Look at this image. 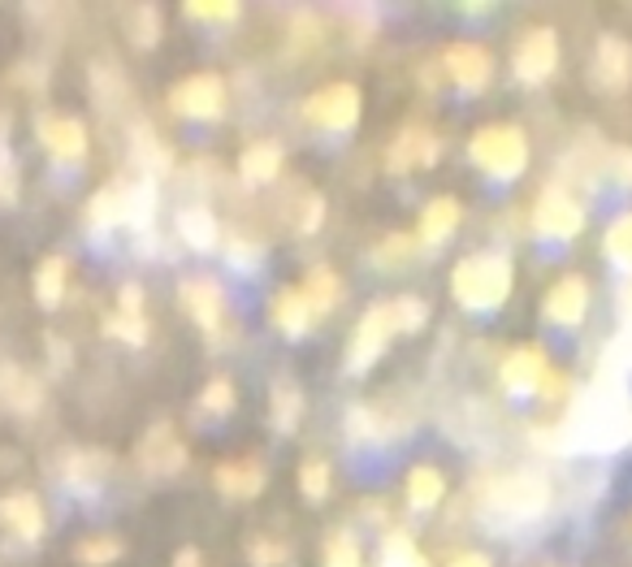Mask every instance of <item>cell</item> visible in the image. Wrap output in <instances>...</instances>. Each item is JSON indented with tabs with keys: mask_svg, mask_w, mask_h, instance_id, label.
Segmentation results:
<instances>
[{
	"mask_svg": "<svg viewBox=\"0 0 632 567\" xmlns=\"http://www.w3.org/2000/svg\"><path fill=\"white\" fill-rule=\"evenodd\" d=\"M451 567H494L490 555H481V551H464V555H455Z\"/></svg>",
	"mask_w": 632,
	"mask_h": 567,
	"instance_id": "cell-50",
	"label": "cell"
},
{
	"mask_svg": "<svg viewBox=\"0 0 632 567\" xmlns=\"http://www.w3.org/2000/svg\"><path fill=\"white\" fill-rule=\"evenodd\" d=\"M390 308H395V330H403V334H417L424 321H429V308H424L417 294H399Z\"/></svg>",
	"mask_w": 632,
	"mask_h": 567,
	"instance_id": "cell-42",
	"label": "cell"
},
{
	"mask_svg": "<svg viewBox=\"0 0 632 567\" xmlns=\"http://www.w3.org/2000/svg\"><path fill=\"white\" fill-rule=\"evenodd\" d=\"M602 247H607V256H611L620 269H629V274H632V213H624V216H616V221H611V230H607Z\"/></svg>",
	"mask_w": 632,
	"mask_h": 567,
	"instance_id": "cell-37",
	"label": "cell"
},
{
	"mask_svg": "<svg viewBox=\"0 0 632 567\" xmlns=\"http://www.w3.org/2000/svg\"><path fill=\"white\" fill-rule=\"evenodd\" d=\"M559 66V35L551 26H533L520 35L515 53H511V70L520 82H546Z\"/></svg>",
	"mask_w": 632,
	"mask_h": 567,
	"instance_id": "cell-8",
	"label": "cell"
},
{
	"mask_svg": "<svg viewBox=\"0 0 632 567\" xmlns=\"http://www.w3.org/2000/svg\"><path fill=\"white\" fill-rule=\"evenodd\" d=\"M131 147H135V156H140V165L147 169V174H165V169L174 165L169 147L156 140L147 126H135V131H131Z\"/></svg>",
	"mask_w": 632,
	"mask_h": 567,
	"instance_id": "cell-33",
	"label": "cell"
},
{
	"mask_svg": "<svg viewBox=\"0 0 632 567\" xmlns=\"http://www.w3.org/2000/svg\"><path fill=\"white\" fill-rule=\"evenodd\" d=\"M290 559H295L290 546H281L278 537H269V533H256L247 542V564L252 567H286Z\"/></svg>",
	"mask_w": 632,
	"mask_h": 567,
	"instance_id": "cell-38",
	"label": "cell"
},
{
	"mask_svg": "<svg viewBox=\"0 0 632 567\" xmlns=\"http://www.w3.org/2000/svg\"><path fill=\"white\" fill-rule=\"evenodd\" d=\"M200 408L209 416H230L234 412V381L230 377H212L204 386V394H200Z\"/></svg>",
	"mask_w": 632,
	"mask_h": 567,
	"instance_id": "cell-40",
	"label": "cell"
},
{
	"mask_svg": "<svg viewBox=\"0 0 632 567\" xmlns=\"http://www.w3.org/2000/svg\"><path fill=\"white\" fill-rule=\"evenodd\" d=\"M174 567H200V551H196V546L178 551V559H174Z\"/></svg>",
	"mask_w": 632,
	"mask_h": 567,
	"instance_id": "cell-52",
	"label": "cell"
},
{
	"mask_svg": "<svg viewBox=\"0 0 632 567\" xmlns=\"http://www.w3.org/2000/svg\"><path fill=\"white\" fill-rule=\"evenodd\" d=\"M35 135L57 160H82L87 156V126L78 118H70V113H44Z\"/></svg>",
	"mask_w": 632,
	"mask_h": 567,
	"instance_id": "cell-13",
	"label": "cell"
},
{
	"mask_svg": "<svg viewBox=\"0 0 632 567\" xmlns=\"http://www.w3.org/2000/svg\"><path fill=\"white\" fill-rule=\"evenodd\" d=\"M18 191H22V174H18V160H13L9 143L0 140V209H13V204H18Z\"/></svg>",
	"mask_w": 632,
	"mask_h": 567,
	"instance_id": "cell-41",
	"label": "cell"
},
{
	"mask_svg": "<svg viewBox=\"0 0 632 567\" xmlns=\"http://www.w3.org/2000/svg\"><path fill=\"white\" fill-rule=\"evenodd\" d=\"M433 160H437V140L412 122V126L399 131V140L390 143V160L386 165H390V174H408L412 165H433Z\"/></svg>",
	"mask_w": 632,
	"mask_h": 567,
	"instance_id": "cell-19",
	"label": "cell"
},
{
	"mask_svg": "<svg viewBox=\"0 0 632 567\" xmlns=\"http://www.w3.org/2000/svg\"><path fill=\"white\" fill-rule=\"evenodd\" d=\"M303 299H308V308H312V316H325V312H334L339 303H343V278L330 269V265H317V269H308V278H303Z\"/></svg>",
	"mask_w": 632,
	"mask_h": 567,
	"instance_id": "cell-24",
	"label": "cell"
},
{
	"mask_svg": "<svg viewBox=\"0 0 632 567\" xmlns=\"http://www.w3.org/2000/svg\"><path fill=\"white\" fill-rule=\"evenodd\" d=\"M551 507V481L537 468H515L481 486V511L494 524H524Z\"/></svg>",
	"mask_w": 632,
	"mask_h": 567,
	"instance_id": "cell-3",
	"label": "cell"
},
{
	"mask_svg": "<svg viewBox=\"0 0 632 567\" xmlns=\"http://www.w3.org/2000/svg\"><path fill=\"white\" fill-rule=\"evenodd\" d=\"M546 373H551V355H546V347H533V343L515 347V352L498 364V381H502V390L515 394V399L537 394L542 381H546Z\"/></svg>",
	"mask_w": 632,
	"mask_h": 567,
	"instance_id": "cell-10",
	"label": "cell"
},
{
	"mask_svg": "<svg viewBox=\"0 0 632 567\" xmlns=\"http://www.w3.org/2000/svg\"><path fill=\"white\" fill-rule=\"evenodd\" d=\"M585 312H589V282H585V278L567 274V278H559V282L546 290V316H551L555 325L572 330V325L585 321Z\"/></svg>",
	"mask_w": 632,
	"mask_h": 567,
	"instance_id": "cell-15",
	"label": "cell"
},
{
	"mask_svg": "<svg viewBox=\"0 0 632 567\" xmlns=\"http://www.w3.org/2000/svg\"><path fill=\"white\" fill-rule=\"evenodd\" d=\"M567 451H620L632 442V403L624 373L602 368L585 394H576L567 421H563Z\"/></svg>",
	"mask_w": 632,
	"mask_h": 567,
	"instance_id": "cell-1",
	"label": "cell"
},
{
	"mask_svg": "<svg viewBox=\"0 0 632 567\" xmlns=\"http://www.w3.org/2000/svg\"><path fill=\"white\" fill-rule=\"evenodd\" d=\"M182 464H187V446H182V437H178L169 425L147 429V437L140 442V468L143 472H147V477H174V472H182Z\"/></svg>",
	"mask_w": 632,
	"mask_h": 567,
	"instance_id": "cell-11",
	"label": "cell"
},
{
	"mask_svg": "<svg viewBox=\"0 0 632 567\" xmlns=\"http://www.w3.org/2000/svg\"><path fill=\"white\" fill-rule=\"evenodd\" d=\"M321 213H325V204L312 196V200H308V216H303V225H299V230H303V234H312V230L321 225Z\"/></svg>",
	"mask_w": 632,
	"mask_h": 567,
	"instance_id": "cell-51",
	"label": "cell"
},
{
	"mask_svg": "<svg viewBox=\"0 0 632 567\" xmlns=\"http://www.w3.org/2000/svg\"><path fill=\"white\" fill-rule=\"evenodd\" d=\"M459 200L455 196H437V200H429L421 209V234H417V243H446L451 234H455V225H459Z\"/></svg>",
	"mask_w": 632,
	"mask_h": 567,
	"instance_id": "cell-23",
	"label": "cell"
},
{
	"mask_svg": "<svg viewBox=\"0 0 632 567\" xmlns=\"http://www.w3.org/2000/svg\"><path fill=\"white\" fill-rule=\"evenodd\" d=\"M169 109L178 118H191V122H212L225 109V82L217 74H187L182 82H174Z\"/></svg>",
	"mask_w": 632,
	"mask_h": 567,
	"instance_id": "cell-7",
	"label": "cell"
},
{
	"mask_svg": "<svg viewBox=\"0 0 632 567\" xmlns=\"http://www.w3.org/2000/svg\"><path fill=\"white\" fill-rule=\"evenodd\" d=\"M66 278H70V260L66 256H44L35 269V299L40 308H57L66 299Z\"/></svg>",
	"mask_w": 632,
	"mask_h": 567,
	"instance_id": "cell-27",
	"label": "cell"
},
{
	"mask_svg": "<svg viewBox=\"0 0 632 567\" xmlns=\"http://www.w3.org/2000/svg\"><path fill=\"white\" fill-rule=\"evenodd\" d=\"M533 230L542 234V238H576L580 230H585V209L563 191V187H546L542 196H537V209H533Z\"/></svg>",
	"mask_w": 632,
	"mask_h": 567,
	"instance_id": "cell-9",
	"label": "cell"
},
{
	"mask_svg": "<svg viewBox=\"0 0 632 567\" xmlns=\"http://www.w3.org/2000/svg\"><path fill=\"white\" fill-rule=\"evenodd\" d=\"M594 82L607 91H624L632 82V44L620 35H602L594 48Z\"/></svg>",
	"mask_w": 632,
	"mask_h": 567,
	"instance_id": "cell-14",
	"label": "cell"
},
{
	"mask_svg": "<svg viewBox=\"0 0 632 567\" xmlns=\"http://www.w3.org/2000/svg\"><path fill=\"white\" fill-rule=\"evenodd\" d=\"M0 529H9L13 537L22 542H40L48 520H44V507L35 494H4L0 498Z\"/></svg>",
	"mask_w": 632,
	"mask_h": 567,
	"instance_id": "cell-17",
	"label": "cell"
},
{
	"mask_svg": "<svg viewBox=\"0 0 632 567\" xmlns=\"http://www.w3.org/2000/svg\"><path fill=\"white\" fill-rule=\"evenodd\" d=\"M412 247H417V238H408V234H390V238H381V247H377L373 256H377V265H403V260L412 256Z\"/></svg>",
	"mask_w": 632,
	"mask_h": 567,
	"instance_id": "cell-45",
	"label": "cell"
},
{
	"mask_svg": "<svg viewBox=\"0 0 632 567\" xmlns=\"http://www.w3.org/2000/svg\"><path fill=\"white\" fill-rule=\"evenodd\" d=\"M104 330H109L113 338L131 343V347H143V343H147V321H143V316H126V312H113V316L104 321Z\"/></svg>",
	"mask_w": 632,
	"mask_h": 567,
	"instance_id": "cell-44",
	"label": "cell"
},
{
	"mask_svg": "<svg viewBox=\"0 0 632 567\" xmlns=\"http://www.w3.org/2000/svg\"><path fill=\"white\" fill-rule=\"evenodd\" d=\"M299 490L308 498L330 494V464H325V459H303V464H299Z\"/></svg>",
	"mask_w": 632,
	"mask_h": 567,
	"instance_id": "cell-43",
	"label": "cell"
},
{
	"mask_svg": "<svg viewBox=\"0 0 632 567\" xmlns=\"http://www.w3.org/2000/svg\"><path fill=\"white\" fill-rule=\"evenodd\" d=\"M373 425H377V416H373L368 408H352V412H347V433H352L355 442H359V437H373Z\"/></svg>",
	"mask_w": 632,
	"mask_h": 567,
	"instance_id": "cell-48",
	"label": "cell"
},
{
	"mask_svg": "<svg viewBox=\"0 0 632 567\" xmlns=\"http://www.w3.org/2000/svg\"><path fill=\"white\" fill-rule=\"evenodd\" d=\"M230 256H234V265H239V269H247V265H256V256H260V252L234 238V243H230Z\"/></svg>",
	"mask_w": 632,
	"mask_h": 567,
	"instance_id": "cell-49",
	"label": "cell"
},
{
	"mask_svg": "<svg viewBox=\"0 0 632 567\" xmlns=\"http://www.w3.org/2000/svg\"><path fill=\"white\" fill-rule=\"evenodd\" d=\"M468 156L477 169H486L498 182H511L529 169V140L520 126L511 122H494V126H481L473 143H468Z\"/></svg>",
	"mask_w": 632,
	"mask_h": 567,
	"instance_id": "cell-4",
	"label": "cell"
},
{
	"mask_svg": "<svg viewBox=\"0 0 632 567\" xmlns=\"http://www.w3.org/2000/svg\"><path fill=\"white\" fill-rule=\"evenodd\" d=\"M620 316H624V321L632 325V282L620 290Z\"/></svg>",
	"mask_w": 632,
	"mask_h": 567,
	"instance_id": "cell-53",
	"label": "cell"
},
{
	"mask_svg": "<svg viewBox=\"0 0 632 567\" xmlns=\"http://www.w3.org/2000/svg\"><path fill=\"white\" fill-rule=\"evenodd\" d=\"M118 312L126 316H143V286L140 282H126L118 290Z\"/></svg>",
	"mask_w": 632,
	"mask_h": 567,
	"instance_id": "cell-47",
	"label": "cell"
},
{
	"mask_svg": "<svg viewBox=\"0 0 632 567\" xmlns=\"http://www.w3.org/2000/svg\"><path fill=\"white\" fill-rule=\"evenodd\" d=\"M381 567H429V559L417 551V542H412L408 529H390L386 546H381Z\"/></svg>",
	"mask_w": 632,
	"mask_h": 567,
	"instance_id": "cell-32",
	"label": "cell"
},
{
	"mask_svg": "<svg viewBox=\"0 0 632 567\" xmlns=\"http://www.w3.org/2000/svg\"><path fill=\"white\" fill-rule=\"evenodd\" d=\"M62 477H66V486H70L74 494H96V490L104 486V477H109V455H104V451H91V446L70 451Z\"/></svg>",
	"mask_w": 632,
	"mask_h": 567,
	"instance_id": "cell-20",
	"label": "cell"
},
{
	"mask_svg": "<svg viewBox=\"0 0 632 567\" xmlns=\"http://www.w3.org/2000/svg\"><path fill=\"white\" fill-rule=\"evenodd\" d=\"M212 481L225 498H256L265 490V468L256 459H230V464H217Z\"/></svg>",
	"mask_w": 632,
	"mask_h": 567,
	"instance_id": "cell-21",
	"label": "cell"
},
{
	"mask_svg": "<svg viewBox=\"0 0 632 567\" xmlns=\"http://www.w3.org/2000/svg\"><path fill=\"white\" fill-rule=\"evenodd\" d=\"M126 555V546H122V537H113V533H91V537H82L78 546H74V559L82 567H109L118 564Z\"/></svg>",
	"mask_w": 632,
	"mask_h": 567,
	"instance_id": "cell-31",
	"label": "cell"
},
{
	"mask_svg": "<svg viewBox=\"0 0 632 567\" xmlns=\"http://www.w3.org/2000/svg\"><path fill=\"white\" fill-rule=\"evenodd\" d=\"M602 169L620 182V187H632V147H611V152H602Z\"/></svg>",
	"mask_w": 632,
	"mask_h": 567,
	"instance_id": "cell-46",
	"label": "cell"
},
{
	"mask_svg": "<svg viewBox=\"0 0 632 567\" xmlns=\"http://www.w3.org/2000/svg\"><path fill=\"white\" fill-rule=\"evenodd\" d=\"M126 35H131V44H135V48H152V44L160 40V9H156V4H140V9H131V18H126Z\"/></svg>",
	"mask_w": 632,
	"mask_h": 567,
	"instance_id": "cell-36",
	"label": "cell"
},
{
	"mask_svg": "<svg viewBox=\"0 0 632 567\" xmlns=\"http://www.w3.org/2000/svg\"><path fill=\"white\" fill-rule=\"evenodd\" d=\"M321 564L325 567H364V555H359V542H355L347 529H334L321 546Z\"/></svg>",
	"mask_w": 632,
	"mask_h": 567,
	"instance_id": "cell-34",
	"label": "cell"
},
{
	"mask_svg": "<svg viewBox=\"0 0 632 567\" xmlns=\"http://www.w3.org/2000/svg\"><path fill=\"white\" fill-rule=\"evenodd\" d=\"M274 325H278L286 338H303L308 334L312 308H308V299H303L299 286H281L278 294H274Z\"/></svg>",
	"mask_w": 632,
	"mask_h": 567,
	"instance_id": "cell-22",
	"label": "cell"
},
{
	"mask_svg": "<svg viewBox=\"0 0 632 567\" xmlns=\"http://www.w3.org/2000/svg\"><path fill=\"white\" fill-rule=\"evenodd\" d=\"M178 299H182L187 316H191V321H196L200 330L217 334V325H221V312H225L221 286L212 282V278H187V282L178 286Z\"/></svg>",
	"mask_w": 632,
	"mask_h": 567,
	"instance_id": "cell-16",
	"label": "cell"
},
{
	"mask_svg": "<svg viewBox=\"0 0 632 567\" xmlns=\"http://www.w3.org/2000/svg\"><path fill=\"white\" fill-rule=\"evenodd\" d=\"M178 234H182L187 247H196V252H212V247L221 243V225H217L212 209H204V204H191V209L178 213Z\"/></svg>",
	"mask_w": 632,
	"mask_h": 567,
	"instance_id": "cell-26",
	"label": "cell"
},
{
	"mask_svg": "<svg viewBox=\"0 0 632 567\" xmlns=\"http://www.w3.org/2000/svg\"><path fill=\"white\" fill-rule=\"evenodd\" d=\"M442 66H446V74L455 78V87H464V91H481L494 74V57H490V48H486V44L464 40V44H451V48L442 53Z\"/></svg>",
	"mask_w": 632,
	"mask_h": 567,
	"instance_id": "cell-12",
	"label": "cell"
},
{
	"mask_svg": "<svg viewBox=\"0 0 632 567\" xmlns=\"http://www.w3.org/2000/svg\"><path fill=\"white\" fill-rule=\"evenodd\" d=\"M182 13H187V18H200V22H239L243 4H234V0H187Z\"/></svg>",
	"mask_w": 632,
	"mask_h": 567,
	"instance_id": "cell-39",
	"label": "cell"
},
{
	"mask_svg": "<svg viewBox=\"0 0 632 567\" xmlns=\"http://www.w3.org/2000/svg\"><path fill=\"white\" fill-rule=\"evenodd\" d=\"M299 416H303V394H299V386L278 377V381H274V412H269V421H274L278 433H295V429H299Z\"/></svg>",
	"mask_w": 632,
	"mask_h": 567,
	"instance_id": "cell-30",
	"label": "cell"
},
{
	"mask_svg": "<svg viewBox=\"0 0 632 567\" xmlns=\"http://www.w3.org/2000/svg\"><path fill=\"white\" fill-rule=\"evenodd\" d=\"M359 109H364V100H359L355 82H330L317 96H308L303 118L312 126H325V131H352L355 122H359Z\"/></svg>",
	"mask_w": 632,
	"mask_h": 567,
	"instance_id": "cell-6",
	"label": "cell"
},
{
	"mask_svg": "<svg viewBox=\"0 0 632 567\" xmlns=\"http://www.w3.org/2000/svg\"><path fill=\"white\" fill-rule=\"evenodd\" d=\"M390 338H395V308L390 303H373L359 316L352 343H347V368L352 373H368L381 359V352L390 347Z\"/></svg>",
	"mask_w": 632,
	"mask_h": 567,
	"instance_id": "cell-5",
	"label": "cell"
},
{
	"mask_svg": "<svg viewBox=\"0 0 632 567\" xmlns=\"http://www.w3.org/2000/svg\"><path fill=\"white\" fill-rule=\"evenodd\" d=\"M40 399H44V390H40V381L22 364H0V408L4 412L31 416L40 408Z\"/></svg>",
	"mask_w": 632,
	"mask_h": 567,
	"instance_id": "cell-18",
	"label": "cell"
},
{
	"mask_svg": "<svg viewBox=\"0 0 632 567\" xmlns=\"http://www.w3.org/2000/svg\"><path fill=\"white\" fill-rule=\"evenodd\" d=\"M442 498H446V477L433 464H417L412 477H408V502L417 511H433Z\"/></svg>",
	"mask_w": 632,
	"mask_h": 567,
	"instance_id": "cell-29",
	"label": "cell"
},
{
	"mask_svg": "<svg viewBox=\"0 0 632 567\" xmlns=\"http://www.w3.org/2000/svg\"><path fill=\"white\" fill-rule=\"evenodd\" d=\"M152 216H156V187H152V178L147 182H131V191H126V225L131 230H147Z\"/></svg>",
	"mask_w": 632,
	"mask_h": 567,
	"instance_id": "cell-35",
	"label": "cell"
},
{
	"mask_svg": "<svg viewBox=\"0 0 632 567\" xmlns=\"http://www.w3.org/2000/svg\"><path fill=\"white\" fill-rule=\"evenodd\" d=\"M126 191H131V182H126V178H118V182H109L104 191H96V196H91V204H87V221H91L96 230L126 225Z\"/></svg>",
	"mask_w": 632,
	"mask_h": 567,
	"instance_id": "cell-25",
	"label": "cell"
},
{
	"mask_svg": "<svg viewBox=\"0 0 632 567\" xmlns=\"http://www.w3.org/2000/svg\"><path fill=\"white\" fill-rule=\"evenodd\" d=\"M515 286V269L502 252H473L451 269V294L468 312H494L507 303Z\"/></svg>",
	"mask_w": 632,
	"mask_h": 567,
	"instance_id": "cell-2",
	"label": "cell"
},
{
	"mask_svg": "<svg viewBox=\"0 0 632 567\" xmlns=\"http://www.w3.org/2000/svg\"><path fill=\"white\" fill-rule=\"evenodd\" d=\"M278 169H281V147L274 140L252 143V147L239 156V174H243L247 182H274Z\"/></svg>",
	"mask_w": 632,
	"mask_h": 567,
	"instance_id": "cell-28",
	"label": "cell"
}]
</instances>
